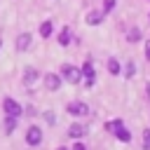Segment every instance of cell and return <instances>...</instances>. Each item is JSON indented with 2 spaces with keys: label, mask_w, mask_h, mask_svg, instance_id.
Returning a JSON list of instances; mask_svg holds the SVG:
<instances>
[{
  "label": "cell",
  "mask_w": 150,
  "mask_h": 150,
  "mask_svg": "<svg viewBox=\"0 0 150 150\" xmlns=\"http://www.w3.org/2000/svg\"><path fill=\"white\" fill-rule=\"evenodd\" d=\"M145 59H148V61H150V40H148V42H145Z\"/></svg>",
  "instance_id": "obj_22"
},
{
  "label": "cell",
  "mask_w": 150,
  "mask_h": 150,
  "mask_svg": "<svg viewBox=\"0 0 150 150\" xmlns=\"http://www.w3.org/2000/svg\"><path fill=\"white\" fill-rule=\"evenodd\" d=\"M112 134H115V136H117V141H122V143H129V141H131V134H129V131H127L124 127H120V129H115Z\"/></svg>",
  "instance_id": "obj_11"
},
{
  "label": "cell",
  "mask_w": 150,
  "mask_h": 150,
  "mask_svg": "<svg viewBox=\"0 0 150 150\" xmlns=\"http://www.w3.org/2000/svg\"><path fill=\"white\" fill-rule=\"evenodd\" d=\"M82 77H84V84H87V87H94L96 73H94V66H91V63H84V66H82Z\"/></svg>",
  "instance_id": "obj_5"
},
{
  "label": "cell",
  "mask_w": 150,
  "mask_h": 150,
  "mask_svg": "<svg viewBox=\"0 0 150 150\" xmlns=\"http://www.w3.org/2000/svg\"><path fill=\"white\" fill-rule=\"evenodd\" d=\"M115 7V0H103V12H112Z\"/></svg>",
  "instance_id": "obj_20"
},
{
  "label": "cell",
  "mask_w": 150,
  "mask_h": 150,
  "mask_svg": "<svg viewBox=\"0 0 150 150\" xmlns=\"http://www.w3.org/2000/svg\"><path fill=\"white\" fill-rule=\"evenodd\" d=\"M45 120H47L49 124H56V122H54V120H56V117H54V112H45Z\"/></svg>",
  "instance_id": "obj_21"
},
{
  "label": "cell",
  "mask_w": 150,
  "mask_h": 150,
  "mask_svg": "<svg viewBox=\"0 0 150 150\" xmlns=\"http://www.w3.org/2000/svg\"><path fill=\"white\" fill-rule=\"evenodd\" d=\"M38 80V70L33 68V66H28L26 68V73H23V84L26 87H33V82Z\"/></svg>",
  "instance_id": "obj_8"
},
{
  "label": "cell",
  "mask_w": 150,
  "mask_h": 150,
  "mask_svg": "<svg viewBox=\"0 0 150 150\" xmlns=\"http://www.w3.org/2000/svg\"><path fill=\"white\" fill-rule=\"evenodd\" d=\"M45 87H47L49 91H56V89L61 87V77H59L56 73H47V75H45Z\"/></svg>",
  "instance_id": "obj_6"
},
{
  "label": "cell",
  "mask_w": 150,
  "mask_h": 150,
  "mask_svg": "<svg viewBox=\"0 0 150 150\" xmlns=\"http://www.w3.org/2000/svg\"><path fill=\"white\" fill-rule=\"evenodd\" d=\"M52 30H54L52 21H42V23H40V35H42V38H49V35H52Z\"/></svg>",
  "instance_id": "obj_12"
},
{
  "label": "cell",
  "mask_w": 150,
  "mask_h": 150,
  "mask_svg": "<svg viewBox=\"0 0 150 150\" xmlns=\"http://www.w3.org/2000/svg\"><path fill=\"white\" fill-rule=\"evenodd\" d=\"M75 150H84V145L82 143H75Z\"/></svg>",
  "instance_id": "obj_23"
},
{
  "label": "cell",
  "mask_w": 150,
  "mask_h": 150,
  "mask_svg": "<svg viewBox=\"0 0 150 150\" xmlns=\"http://www.w3.org/2000/svg\"><path fill=\"white\" fill-rule=\"evenodd\" d=\"M127 40H129V42H136V40H141V30H138V28H131V30L127 33Z\"/></svg>",
  "instance_id": "obj_15"
},
{
  "label": "cell",
  "mask_w": 150,
  "mask_h": 150,
  "mask_svg": "<svg viewBox=\"0 0 150 150\" xmlns=\"http://www.w3.org/2000/svg\"><path fill=\"white\" fill-rule=\"evenodd\" d=\"M68 112L75 117H82V115H89V105L82 101H75V103H68Z\"/></svg>",
  "instance_id": "obj_4"
},
{
  "label": "cell",
  "mask_w": 150,
  "mask_h": 150,
  "mask_svg": "<svg viewBox=\"0 0 150 150\" xmlns=\"http://www.w3.org/2000/svg\"><path fill=\"white\" fill-rule=\"evenodd\" d=\"M84 134H87V127H84V124H77V122L70 124V129H68V136H70V138H82Z\"/></svg>",
  "instance_id": "obj_7"
},
{
  "label": "cell",
  "mask_w": 150,
  "mask_h": 150,
  "mask_svg": "<svg viewBox=\"0 0 150 150\" xmlns=\"http://www.w3.org/2000/svg\"><path fill=\"white\" fill-rule=\"evenodd\" d=\"M61 70H63V77H66L70 84H77V82H80V77H82V73H80L77 68L68 66V63H63V68H61Z\"/></svg>",
  "instance_id": "obj_2"
},
{
  "label": "cell",
  "mask_w": 150,
  "mask_h": 150,
  "mask_svg": "<svg viewBox=\"0 0 150 150\" xmlns=\"http://www.w3.org/2000/svg\"><path fill=\"white\" fill-rule=\"evenodd\" d=\"M124 75H127V77H134V75H136V63H131V61H129V63H127V68H124Z\"/></svg>",
  "instance_id": "obj_17"
},
{
  "label": "cell",
  "mask_w": 150,
  "mask_h": 150,
  "mask_svg": "<svg viewBox=\"0 0 150 150\" xmlns=\"http://www.w3.org/2000/svg\"><path fill=\"white\" fill-rule=\"evenodd\" d=\"M103 14H105V12H89V14H87V23H89V26H98V23L103 21Z\"/></svg>",
  "instance_id": "obj_10"
},
{
  "label": "cell",
  "mask_w": 150,
  "mask_h": 150,
  "mask_svg": "<svg viewBox=\"0 0 150 150\" xmlns=\"http://www.w3.org/2000/svg\"><path fill=\"white\" fill-rule=\"evenodd\" d=\"M26 143L28 145H40L42 143V131H40V127H28V131H26Z\"/></svg>",
  "instance_id": "obj_1"
},
{
  "label": "cell",
  "mask_w": 150,
  "mask_h": 150,
  "mask_svg": "<svg viewBox=\"0 0 150 150\" xmlns=\"http://www.w3.org/2000/svg\"><path fill=\"white\" fill-rule=\"evenodd\" d=\"M56 150H66V148H56Z\"/></svg>",
  "instance_id": "obj_24"
},
{
  "label": "cell",
  "mask_w": 150,
  "mask_h": 150,
  "mask_svg": "<svg viewBox=\"0 0 150 150\" xmlns=\"http://www.w3.org/2000/svg\"><path fill=\"white\" fill-rule=\"evenodd\" d=\"M59 42H61L63 47H66V45L70 42V28H68V26H66V28H61V35H59Z\"/></svg>",
  "instance_id": "obj_13"
},
{
  "label": "cell",
  "mask_w": 150,
  "mask_h": 150,
  "mask_svg": "<svg viewBox=\"0 0 150 150\" xmlns=\"http://www.w3.org/2000/svg\"><path fill=\"white\" fill-rule=\"evenodd\" d=\"M14 127H16V117L7 115V117H5V131H7V134H12V131H14Z\"/></svg>",
  "instance_id": "obj_14"
},
{
  "label": "cell",
  "mask_w": 150,
  "mask_h": 150,
  "mask_svg": "<svg viewBox=\"0 0 150 150\" xmlns=\"http://www.w3.org/2000/svg\"><path fill=\"white\" fill-rule=\"evenodd\" d=\"M28 47H30V35H28V33H21V35H16V49L26 52Z\"/></svg>",
  "instance_id": "obj_9"
},
{
  "label": "cell",
  "mask_w": 150,
  "mask_h": 150,
  "mask_svg": "<svg viewBox=\"0 0 150 150\" xmlns=\"http://www.w3.org/2000/svg\"><path fill=\"white\" fill-rule=\"evenodd\" d=\"M120 127H124V124H122V120H112V122L108 124V129H110V131H115V129H120Z\"/></svg>",
  "instance_id": "obj_19"
},
{
  "label": "cell",
  "mask_w": 150,
  "mask_h": 150,
  "mask_svg": "<svg viewBox=\"0 0 150 150\" xmlns=\"http://www.w3.org/2000/svg\"><path fill=\"white\" fill-rule=\"evenodd\" d=\"M108 70H110L112 75L120 73V63H117V59H108Z\"/></svg>",
  "instance_id": "obj_16"
},
{
  "label": "cell",
  "mask_w": 150,
  "mask_h": 150,
  "mask_svg": "<svg viewBox=\"0 0 150 150\" xmlns=\"http://www.w3.org/2000/svg\"><path fill=\"white\" fill-rule=\"evenodd\" d=\"M143 148H145V150H150V129H145V131H143Z\"/></svg>",
  "instance_id": "obj_18"
},
{
  "label": "cell",
  "mask_w": 150,
  "mask_h": 150,
  "mask_svg": "<svg viewBox=\"0 0 150 150\" xmlns=\"http://www.w3.org/2000/svg\"><path fill=\"white\" fill-rule=\"evenodd\" d=\"M2 108H5V112L12 115V117H19V115H21V103H16V101L9 98V96L2 101Z\"/></svg>",
  "instance_id": "obj_3"
}]
</instances>
